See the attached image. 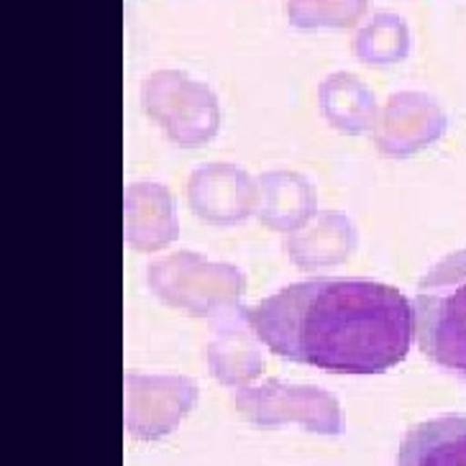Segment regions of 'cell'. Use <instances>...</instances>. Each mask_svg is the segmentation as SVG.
<instances>
[{"label": "cell", "mask_w": 466, "mask_h": 466, "mask_svg": "<svg viewBox=\"0 0 466 466\" xmlns=\"http://www.w3.org/2000/svg\"><path fill=\"white\" fill-rule=\"evenodd\" d=\"M318 103L333 128L341 134H364L374 128L377 121V103L367 85L357 80L354 75H330L323 80Z\"/></svg>", "instance_id": "5bb4252c"}, {"label": "cell", "mask_w": 466, "mask_h": 466, "mask_svg": "<svg viewBox=\"0 0 466 466\" xmlns=\"http://www.w3.org/2000/svg\"><path fill=\"white\" fill-rule=\"evenodd\" d=\"M233 405L248 423L261 428L300 423L308 431L323 436L343 433V412L339 400L310 384L295 387L285 382H264L259 387L238 390L233 395Z\"/></svg>", "instance_id": "5b68a950"}, {"label": "cell", "mask_w": 466, "mask_h": 466, "mask_svg": "<svg viewBox=\"0 0 466 466\" xmlns=\"http://www.w3.org/2000/svg\"><path fill=\"white\" fill-rule=\"evenodd\" d=\"M412 310L420 351L441 370L466 377V248L425 272Z\"/></svg>", "instance_id": "7a4b0ae2"}, {"label": "cell", "mask_w": 466, "mask_h": 466, "mask_svg": "<svg viewBox=\"0 0 466 466\" xmlns=\"http://www.w3.org/2000/svg\"><path fill=\"white\" fill-rule=\"evenodd\" d=\"M439 108L423 96L400 93L380 110L371 138L384 157H408L439 137Z\"/></svg>", "instance_id": "30bf717a"}, {"label": "cell", "mask_w": 466, "mask_h": 466, "mask_svg": "<svg viewBox=\"0 0 466 466\" xmlns=\"http://www.w3.org/2000/svg\"><path fill=\"white\" fill-rule=\"evenodd\" d=\"M398 466H466V415H441L412 425Z\"/></svg>", "instance_id": "4fadbf2b"}, {"label": "cell", "mask_w": 466, "mask_h": 466, "mask_svg": "<svg viewBox=\"0 0 466 466\" xmlns=\"http://www.w3.org/2000/svg\"><path fill=\"white\" fill-rule=\"evenodd\" d=\"M149 289L187 316L216 318L238 305L247 277L226 261H210L195 251L167 254L147 267Z\"/></svg>", "instance_id": "3957f363"}, {"label": "cell", "mask_w": 466, "mask_h": 466, "mask_svg": "<svg viewBox=\"0 0 466 466\" xmlns=\"http://www.w3.org/2000/svg\"><path fill=\"white\" fill-rule=\"evenodd\" d=\"M359 244V233L346 213L323 210L316 213L298 231L288 233L285 251L292 264L300 269H323L343 264L354 254Z\"/></svg>", "instance_id": "8fae6325"}, {"label": "cell", "mask_w": 466, "mask_h": 466, "mask_svg": "<svg viewBox=\"0 0 466 466\" xmlns=\"http://www.w3.org/2000/svg\"><path fill=\"white\" fill-rule=\"evenodd\" d=\"M257 218L277 233H292L316 216V190L292 169H272L257 177Z\"/></svg>", "instance_id": "7c38bea8"}, {"label": "cell", "mask_w": 466, "mask_h": 466, "mask_svg": "<svg viewBox=\"0 0 466 466\" xmlns=\"http://www.w3.org/2000/svg\"><path fill=\"white\" fill-rule=\"evenodd\" d=\"M198 387L187 377L169 374H126V431L144 441H154L175 431L192 410Z\"/></svg>", "instance_id": "8992f818"}, {"label": "cell", "mask_w": 466, "mask_h": 466, "mask_svg": "<svg viewBox=\"0 0 466 466\" xmlns=\"http://www.w3.org/2000/svg\"><path fill=\"white\" fill-rule=\"evenodd\" d=\"M364 8L367 0H289V21L300 28H346Z\"/></svg>", "instance_id": "2e32d148"}, {"label": "cell", "mask_w": 466, "mask_h": 466, "mask_svg": "<svg viewBox=\"0 0 466 466\" xmlns=\"http://www.w3.org/2000/svg\"><path fill=\"white\" fill-rule=\"evenodd\" d=\"M141 100L167 138L182 149L203 147L218 134V100L206 85L195 83L182 72L151 75L144 83Z\"/></svg>", "instance_id": "277c9868"}, {"label": "cell", "mask_w": 466, "mask_h": 466, "mask_svg": "<svg viewBox=\"0 0 466 466\" xmlns=\"http://www.w3.org/2000/svg\"><path fill=\"white\" fill-rule=\"evenodd\" d=\"M247 318L272 354L333 374H382L415 339L412 302L374 279L292 282L247 308Z\"/></svg>", "instance_id": "6da1fadb"}, {"label": "cell", "mask_w": 466, "mask_h": 466, "mask_svg": "<svg viewBox=\"0 0 466 466\" xmlns=\"http://www.w3.org/2000/svg\"><path fill=\"white\" fill-rule=\"evenodd\" d=\"M179 236L175 195L159 182H131L124 192V238L137 251L151 254Z\"/></svg>", "instance_id": "ba28073f"}, {"label": "cell", "mask_w": 466, "mask_h": 466, "mask_svg": "<svg viewBox=\"0 0 466 466\" xmlns=\"http://www.w3.org/2000/svg\"><path fill=\"white\" fill-rule=\"evenodd\" d=\"M354 52L364 62H398L408 55V28L398 15L380 14L359 31Z\"/></svg>", "instance_id": "9a60e30c"}, {"label": "cell", "mask_w": 466, "mask_h": 466, "mask_svg": "<svg viewBox=\"0 0 466 466\" xmlns=\"http://www.w3.org/2000/svg\"><path fill=\"white\" fill-rule=\"evenodd\" d=\"M259 341L248 323L247 308L236 305L216 316L208 341V367L213 377L223 384H247L259 377L264 370Z\"/></svg>", "instance_id": "9c48e42d"}, {"label": "cell", "mask_w": 466, "mask_h": 466, "mask_svg": "<svg viewBox=\"0 0 466 466\" xmlns=\"http://www.w3.org/2000/svg\"><path fill=\"white\" fill-rule=\"evenodd\" d=\"M187 203L198 218L213 226L244 223L257 213L259 187L247 169L231 162H208L187 177Z\"/></svg>", "instance_id": "52a82bcc"}]
</instances>
